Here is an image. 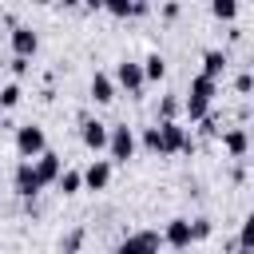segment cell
<instances>
[{
    "instance_id": "cell-1",
    "label": "cell",
    "mask_w": 254,
    "mask_h": 254,
    "mask_svg": "<svg viewBox=\"0 0 254 254\" xmlns=\"http://www.w3.org/2000/svg\"><path fill=\"white\" fill-rule=\"evenodd\" d=\"M214 91H218V83H214V79H206V75H194V79H190V91H187V99H183V111H187V119H190V123H198V119L210 111Z\"/></svg>"
},
{
    "instance_id": "cell-2",
    "label": "cell",
    "mask_w": 254,
    "mask_h": 254,
    "mask_svg": "<svg viewBox=\"0 0 254 254\" xmlns=\"http://www.w3.org/2000/svg\"><path fill=\"white\" fill-rule=\"evenodd\" d=\"M159 127V155H190L194 151V135L179 123V119H171V123H155Z\"/></svg>"
},
{
    "instance_id": "cell-3",
    "label": "cell",
    "mask_w": 254,
    "mask_h": 254,
    "mask_svg": "<svg viewBox=\"0 0 254 254\" xmlns=\"http://www.w3.org/2000/svg\"><path fill=\"white\" fill-rule=\"evenodd\" d=\"M44 151H48V135H44V127H36V123L16 127V155H20V163L40 159Z\"/></svg>"
},
{
    "instance_id": "cell-4",
    "label": "cell",
    "mask_w": 254,
    "mask_h": 254,
    "mask_svg": "<svg viewBox=\"0 0 254 254\" xmlns=\"http://www.w3.org/2000/svg\"><path fill=\"white\" fill-rule=\"evenodd\" d=\"M135 147H139V139H135V127H127V123H119V127H107V163H127L131 155H135Z\"/></svg>"
},
{
    "instance_id": "cell-5",
    "label": "cell",
    "mask_w": 254,
    "mask_h": 254,
    "mask_svg": "<svg viewBox=\"0 0 254 254\" xmlns=\"http://www.w3.org/2000/svg\"><path fill=\"white\" fill-rule=\"evenodd\" d=\"M159 246H163L159 230H135L115 246V254H159Z\"/></svg>"
},
{
    "instance_id": "cell-6",
    "label": "cell",
    "mask_w": 254,
    "mask_h": 254,
    "mask_svg": "<svg viewBox=\"0 0 254 254\" xmlns=\"http://www.w3.org/2000/svg\"><path fill=\"white\" fill-rule=\"evenodd\" d=\"M12 190L24 198V202H32L44 187H40V179H36V171H32V163H16V171H12Z\"/></svg>"
},
{
    "instance_id": "cell-7",
    "label": "cell",
    "mask_w": 254,
    "mask_h": 254,
    "mask_svg": "<svg viewBox=\"0 0 254 254\" xmlns=\"http://www.w3.org/2000/svg\"><path fill=\"white\" fill-rule=\"evenodd\" d=\"M12 52H16V60H32L40 52V36L28 24H12Z\"/></svg>"
},
{
    "instance_id": "cell-8",
    "label": "cell",
    "mask_w": 254,
    "mask_h": 254,
    "mask_svg": "<svg viewBox=\"0 0 254 254\" xmlns=\"http://www.w3.org/2000/svg\"><path fill=\"white\" fill-rule=\"evenodd\" d=\"M127 95H139L143 91V67L135 64V60H119V67H115V75H111Z\"/></svg>"
},
{
    "instance_id": "cell-9",
    "label": "cell",
    "mask_w": 254,
    "mask_h": 254,
    "mask_svg": "<svg viewBox=\"0 0 254 254\" xmlns=\"http://www.w3.org/2000/svg\"><path fill=\"white\" fill-rule=\"evenodd\" d=\"M32 171H36L40 187H48V183H56V179H60V171H64V159H60L56 151H44L40 159H32Z\"/></svg>"
},
{
    "instance_id": "cell-10",
    "label": "cell",
    "mask_w": 254,
    "mask_h": 254,
    "mask_svg": "<svg viewBox=\"0 0 254 254\" xmlns=\"http://www.w3.org/2000/svg\"><path fill=\"white\" fill-rule=\"evenodd\" d=\"M159 238H163L167 246H175V250H187V246L194 242V238H190V218H171Z\"/></svg>"
},
{
    "instance_id": "cell-11",
    "label": "cell",
    "mask_w": 254,
    "mask_h": 254,
    "mask_svg": "<svg viewBox=\"0 0 254 254\" xmlns=\"http://www.w3.org/2000/svg\"><path fill=\"white\" fill-rule=\"evenodd\" d=\"M79 175H83V187H87V190H103V187L111 183V163H107V159H91Z\"/></svg>"
},
{
    "instance_id": "cell-12",
    "label": "cell",
    "mask_w": 254,
    "mask_h": 254,
    "mask_svg": "<svg viewBox=\"0 0 254 254\" xmlns=\"http://www.w3.org/2000/svg\"><path fill=\"white\" fill-rule=\"evenodd\" d=\"M79 139H83L87 151H103V147H107V123H99V119H83Z\"/></svg>"
},
{
    "instance_id": "cell-13",
    "label": "cell",
    "mask_w": 254,
    "mask_h": 254,
    "mask_svg": "<svg viewBox=\"0 0 254 254\" xmlns=\"http://www.w3.org/2000/svg\"><path fill=\"white\" fill-rule=\"evenodd\" d=\"M222 71H226V52H222V48H206V52H202V71H198V75H206V79L218 83Z\"/></svg>"
},
{
    "instance_id": "cell-14",
    "label": "cell",
    "mask_w": 254,
    "mask_h": 254,
    "mask_svg": "<svg viewBox=\"0 0 254 254\" xmlns=\"http://www.w3.org/2000/svg\"><path fill=\"white\" fill-rule=\"evenodd\" d=\"M222 147H226L230 159H242V155L250 151V139H246L242 127H226V131H222Z\"/></svg>"
},
{
    "instance_id": "cell-15",
    "label": "cell",
    "mask_w": 254,
    "mask_h": 254,
    "mask_svg": "<svg viewBox=\"0 0 254 254\" xmlns=\"http://www.w3.org/2000/svg\"><path fill=\"white\" fill-rule=\"evenodd\" d=\"M87 91H91V99H95V103H111V99H115V79H111L107 71H95Z\"/></svg>"
},
{
    "instance_id": "cell-16",
    "label": "cell",
    "mask_w": 254,
    "mask_h": 254,
    "mask_svg": "<svg viewBox=\"0 0 254 254\" xmlns=\"http://www.w3.org/2000/svg\"><path fill=\"white\" fill-rule=\"evenodd\" d=\"M139 67H143V83H159V79L167 75V60H163L159 52H151V56H147Z\"/></svg>"
},
{
    "instance_id": "cell-17",
    "label": "cell",
    "mask_w": 254,
    "mask_h": 254,
    "mask_svg": "<svg viewBox=\"0 0 254 254\" xmlns=\"http://www.w3.org/2000/svg\"><path fill=\"white\" fill-rule=\"evenodd\" d=\"M111 16H119V20H127V16H147L151 12V4H143V0H135V4H123V0H111V4H103Z\"/></svg>"
},
{
    "instance_id": "cell-18",
    "label": "cell",
    "mask_w": 254,
    "mask_h": 254,
    "mask_svg": "<svg viewBox=\"0 0 254 254\" xmlns=\"http://www.w3.org/2000/svg\"><path fill=\"white\" fill-rule=\"evenodd\" d=\"M56 187H60V194H79V190H83V175H79V171H60Z\"/></svg>"
},
{
    "instance_id": "cell-19",
    "label": "cell",
    "mask_w": 254,
    "mask_h": 254,
    "mask_svg": "<svg viewBox=\"0 0 254 254\" xmlns=\"http://www.w3.org/2000/svg\"><path fill=\"white\" fill-rule=\"evenodd\" d=\"M20 99H24V87H20V83H4V87H0V111L16 107Z\"/></svg>"
},
{
    "instance_id": "cell-20",
    "label": "cell",
    "mask_w": 254,
    "mask_h": 254,
    "mask_svg": "<svg viewBox=\"0 0 254 254\" xmlns=\"http://www.w3.org/2000/svg\"><path fill=\"white\" fill-rule=\"evenodd\" d=\"M210 16H214V20H234V16H238V4H234V0H214V4H210Z\"/></svg>"
},
{
    "instance_id": "cell-21",
    "label": "cell",
    "mask_w": 254,
    "mask_h": 254,
    "mask_svg": "<svg viewBox=\"0 0 254 254\" xmlns=\"http://www.w3.org/2000/svg\"><path fill=\"white\" fill-rule=\"evenodd\" d=\"M179 107H183V103H179L175 95H163V103H159V115H163V119H159V123H171V119L179 115Z\"/></svg>"
},
{
    "instance_id": "cell-22",
    "label": "cell",
    "mask_w": 254,
    "mask_h": 254,
    "mask_svg": "<svg viewBox=\"0 0 254 254\" xmlns=\"http://www.w3.org/2000/svg\"><path fill=\"white\" fill-rule=\"evenodd\" d=\"M210 230H214L210 218H190V238H194V242H198V238H210Z\"/></svg>"
},
{
    "instance_id": "cell-23",
    "label": "cell",
    "mask_w": 254,
    "mask_h": 254,
    "mask_svg": "<svg viewBox=\"0 0 254 254\" xmlns=\"http://www.w3.org/2000/svg\"><path fill=\"white\" fill-rule=\"evenodd\" d=\"M143 147L151 155H159V127H143Z\"/></svg>"
},
{
    "instance_id": "cell-24",
    "label": "cell",
    "mask_w": 254,
    "mask_h": 254,
    "mask_svg": "<svg viewBox=\"0 0 254 254\" xmlns=\"http://www.w3.org/2000/svg\"><path fill=\"white\" fill-rule=\"evenodd\" d=\"M79 242H83V230H71V234L60 242V250H64V254H75V250H79Z\"/></svg>"
},
{
    "instance_id": "cell-25",
    "label": "cell",
    "mask_w": 254,
    "mask_h": 254,
    "mask_svg": "<svg viewBox=\"0 0 254 254\" xmlns=\"http://www.w3.org/2000/svg\"><path fill=\"white\" fill-rule=\"evenodd\" d=\"M250 87H254V75H250V71H238V79H234V91H238V95H250Z\"/></svg>"
},
{
    "instance_id": "cell-26",
    "label": "cell",
    "mask_w": 254,
    "mask_h": 254,
    "mask_svg": "<svg viewBox=\"0 0 254 254\" xmlns=\"http://www.w3.org/2000/svg\"><path fill=\"white\" fill-rule=\"evenodd\" d=\"M0 115H4V111H0Z\"/></svg>"
}]
</instances>
